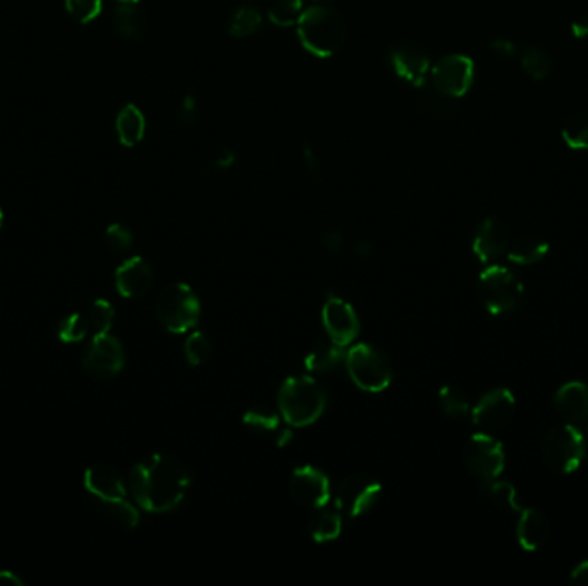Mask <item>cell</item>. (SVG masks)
Listing matches in <instances>:
<instances>
[{
	"mask_svg": "<svg viewBox=\"0 0 588 586\" xmlns=\"http://www.w3.org/2000/svg\"><path fill=\"white\" fill-rule=\"evenodd\" d=\"M587 456V438L573 423H559L542 440V459L557 475L580 468Z\"/></svg>",
	"mask_w": 588,
	"mask_h": 586,
	"instance_id": "5b68a950",
	"label": "cell"
},
{
	"mask_svg": "<svg viewBox=\"0 0 588 586\" xmlns=\"http://www.w3.org/2000/svg\"><path fill=\"white\" fill-rule=\"evenodd\" d=\"M2 222H4V212H2V208H0V227H2Z\"/></svg>",
	"mask_w": 588,
	"mask_h": 586,
	"instance_id": "f907efd6",
	"label": "cell"
},
{
	"mask_svg": "<svg viewBox=\"0 0 588 586\" xmlns=\"http://www.w3.org/2000/svg\"><path fill=\"white\" fill-rule=\"evenodd\" d=\"M179 119L181 122H195V119L198 118V101H195V97L191 95H186L185 99L181 101V105H179Z\"/></svg>",
	"mask_w": 588,
	"mask_h": 586,
	"instance_id": "f35d334b",
	"label": "cell"
},
{
	"mask_svg": "<svg viewBox=\"0 0 588 586\" xmlns=\"http://www.w3.org/2000/svg\"><path fill=\"white\" fill-rule=\"evenodd\" d=\"M492 51L496 52L497 55L505 57V59H511L518 53V47L515 42L507 40V38H497L492 42Z\"/></svg>",
	"mask_w": 588,
	"mask_h": 586,
	"instance_id": "ab89813d",
	"label": "cell"
},
{
	"mask_svg": "<svg viewBox=\"0 0 588 586\" xmlns=\"http://www.w3.org/2000/svg\"><path fill=\"white\" fill-rule=\"evenodd\" d=\"M555 409L573 425L588 421V386L582 380H570L554 394Z\"/></svg>",
	"mask_w": 588,
	"mask_h": 586,
	"instance_id": "ac0fdd59",
	"label": "cell"
},
{
	"mask_svg": "<svg viewBox=\"0 0 588 586\" xmlns=\"http://www.w3.org/2000/svg\"><path fill=\"white\" fill-rule=\"evenodd\" d=\"M0 585H23V580L16 572L11 571H0Z\"/></svg>",
	"mask_w": 588,
	"mask_h": 586,
	"instance_id": "f6af8a7d",
	"label": "cell"
},
{
	"mask_svg": "<svg viewBox=\"0 0 588 586\" xmlns=\"http://www.w3.org/2000/svg\"><path fill=\"white\" fill-rule=\"evenodd\" d=\"M381 495H382V486L377 480L365 475L348 476L337 488V511L350 518H358L369 513L371 507H375Z\"/></svg>",
	"mask_w": 588,
	"mask_h": 586,
	"instance_id": "30bf717a",
	"label": "cell"
},
{
	"mask_svg": "<svg viewBox=\"0 0 588 586\" xmlns=\"http://www.w3.org/2000/svg\"><path fill=\"white\" fill-rule=\"evenodd\" d=\"M342 235H339V233H329V235H323V246L329 250V252L333 253H337L341 252V248H342Z\"/></svg>",
	"mask_w": 588,
	"mask_h": 586,
	"instance_id": "b9f144b4",
	"label": "cell"
},
{
	"mask_svg": "<svg viewBox=\"0 0 588 586\" xmlns=\"http://www.w3.org/2000/svg\"><path fill=\"white\" fill-rule=\"evenodd\" d=\"M516 411V399L506 387H496L486 392L471 409L473 425L480 432L494 434L513 419Z\"/></svg>",
	"mask_w": 588,
	"mask_h": 586,
	"instance_id": "9c48e42d",
	"label": "cell"
},
{
	"mask_svg": "<svg viewBox=\"0 0 588 586\" xmlns=\"http://www.w3.org/2000/svg\"><path fill=\"white\" fill-rule=\"evenodd\" d=\"M90 332L92 331H90L88 319L82 313H71L68 317H64L59 325V339L68 344L82 342Z\"/></svg>",
	"mask_w": 588,
	"mask_h": 586,
	"instance_id": "836d02e7",
	"label": "cell"
},
{
	"mask_svg": "<svg viewBox=\"0 0 588 586\" xmlns=\"http://www.w3.org/2000/svg\"><path fill=\"white\" fill-rule=\"evenodd\" d=\"M155 310L157 317L169 332L183 334L198 323L202 306L189 285L178 283L169 285L160 293Z\"/></svg>",
	"mask_w": 588,
	"mask_h": 586,
	"instance_id": "8992f818",
	"label": "cell"
},
{
	"mask_svg": "<svg viewBox=\"0 0 588 586\" xmlns=\"http://www.w3.org/2000/svg\"><path fill=\"white\" fill-rule=\"evenodd\" d=\"M439 402H440L442 411L448 417L461 418V417L470 413V401L465 396V392L461 389H458V387H442L440 392H439Z\"/></svg>",
	"mask_w": 588,
	"mask_h": 586,
	"instance_id": "4dcf8cb0",
	"label": "cell"
},
{
	"mask_svg": "<svg viewBox=\"0 0 588 586\" xmlns=\"http://www.w3.org/2000/svg\"><path fill=\"white\" fill-rule=\"evenodd\" d=\"M86 490L97 497V501H119L126 499V486L118 469L107 465H95L84 473Z\"/></svg>",
	"mask_w": 588,
	"mask_h": 586,
	"instance_id": "ffe728a7",
	"label": "cell"
},
{
	"mask_svg": "<svg viewBox=\"0 0 588 586\" xmlns=\"http://www.w3.org/2000/svg\"><path fill=\"white\" fill-rule=\"evenodd\" d=\"M66 11L74 21L86 24L101 14V0H66Z\"/></svg>",
	"mask_w": 588,
	"mask_h": 586,
	"instance_id": "8d00e7d4",
	"label": "cell"
},
{
	"mask_svg": "<svg viewBox=\"0 0 588 586\" xmlns=\"http://www.w3.org/2000/svg\"><path fill=\"white\" fill-rule=\"evenodd\" d=\"M105 241L112 252H128L133 246V233L122 224H112L105 231Z\"/></svg>",
	"mask_w": 588,
	"mask_h": 586,
	"instance_id": "74e56055",
	"label": "cell"
},
{
	"mask_svg": "<svg viewBox=\"0 0 588 586\" xmlns=\"http://www.w3.org/2000/svg\"><path fill=\"white\" fill-rule=\"evenodd\" d=\"M99 503H101L103 513L109 518H114L122 526L135 528L136 524H138L140 514H138L135 505L128 503L126 499H119V501H99Z\"/></svg>",
	"mask_w": 588,
	"mask_h": 586,
	"instance_id": "e575fe53",
	"label": "cell"
},
{
	"mask_svg": "<svg viewBox=\"0 0 588 586\" xmlns=\"http://www.w3.org/2000/svg\"><path fill=\"white\" fill-rule=\"evenodd\" d=\"M304 0H270V21L277 26H293L302 17Z\"/></svg>",
	"mask_w": 588,
	"mask_h": 586,
	"instance_id": "f1b7e54d",
	"label": "cell"
},
{
	"mask_svg": "<svg viewBox=\"0 0 588 586\" xmlns=\"http://www.w3.org/2000/svg\"><path fill=\"white\" fill-rule=\"evenodd\" d=\"M465 463L482 482L499 478L506 466L505 446L492 434L478 432L465 447Z\"/></svg>",
	"mask_w": 588,
	"mask_h": 586,
	"instance_id": "ba28073f",
	"label": "cell"
},
{
	"mask_svg": "<svg viewBox=\"0 0 588 586\" xmlns=\"http://www.w3.org/2000/svg\"><path fill=\"white\" fill-rule=\"evenodd\" d=\"M262 28V14L253 5H241L229 21V34L235 38H248Z\"/></svg>",
	"mask_w": 588,
	"mask_h": 586,
	"instance_id": "4316f807",
	"label": "cell"
},
{
	"mask_svg": "<svg viewBox=\"0 0 588 586\" xmlns=\"http://www.w3.org/2000/svg\"><path fill=\"white\" fill-rule=\"evenodd\" d=\"M191 484L188 469L174 457L155 454L138 463L130 478L136 503L150 513H168L185 499Z\"/></svg>",
	"mask_w": 588,
	"mask_h": 586,
	"instance_id": "6da1fadb",
	"label": "cell"
},
{
	"mask_svg": "<svg viewBox=\"0 0 588 586\" xmlns=\"http://www.w3.org/2000/svg\"><path fill=\"white\" fill-rule=\"evenodd\" d=\"M296 26L303 47L322 59L336 55L348 36L344 17L323 4L304 9Z\"/></svg>",
	"mask_w": 588,
	"mask_h": 586,
	"instance_id": "7a4b0ae2",
	"label": "cell"
},
{
	"mask_svg": "<svg viewBox=\"0 0 588 586\" xmlns=\"http://www.w3.org/2000/svg\"><path fill=\"white\" fill-rule=\"evenodd\" d=\"M430 74H432V84L438 93L444 97L459 99L468 93L473 84L475 66L470 57L456 53L440 59L438 64L432 67Z\"/></svg>",
	"mask_w": 588,
	"mask_h": 586,
	"instance_id": "8fae6325",
	"label": "cell"
},
{
	"mask_svg": "<svg viewBox=\"0 0 588 586\" xmlns=\"http://www.w3.org/2000/svg\"><path fill=\"white\" fill-rule=\"evenodd\" d=\"M549 243L538 235H523L507 250V260L515 265L528 267L542 262L549 253Z\"/></svg>",
	"mask_w": 588,
	"mask_h": 586,
	"instance_id": "603a6c76",
	"label": "cell"
},
{
	"mask_svg": "<svg viewBox=\"0 0 588 586\" xmlns=\"http://www.w3.org/2000/svg\"><path fill=\"white\" fill-rule=\"evenodd\" d=\"M346 367L354 384L369 392H381L392 380L390 360L370 344H356L346 352Z\"/></svg>",
	"mask_w": 588,
	"mask_h": 586,
	"instance_id": "52a82bcc",
	"label": "cell"
},
{
	"mask_svg": "<svg viewBox=\"0 0 588 586\" xmlns=\"http://www.w3.org/2000/svg\"><path fill=\"white\" fill-rule=\"evenodd\" d=\"M342 348L344 346L337 344L333 339L320 341L304 358V367L312 373H329L346 360V352Z\"/></svg>",
	"mask_w": 588,
	"mask_h": 586,
	"instance_id": "7402d4cb",
	"label": "cell"
},
{
	"mask_svg": "<svg viewBox=\"0 0 588 586\" xmlns=\"http://www.w3.org/2000/svg\"><path fill=\"white\" fill-rule=\"evenodd\" d=\"M289 488L293 497L306 507L319 509L331 499L329 478L313 466H300L294 469Z\"/></svg>",
	"mask_w": 588,
	"mask_h": 586,
	"instance_id": "9a60e30c",
	"label": "cell"
},
{
	"mask_svg": "<svg viewBox=\"0 0 588 586\" xmlns=\"http://www.w3.org/2000/svg\"><path fill=\"white\" fill-rule=\"evenodd\" d=\"M587 436H588V425H587Z\"/></svg>",
	"mask_w": 588,
	"mask_h": 586,
	"instance_id": "816d5d0a",
	"label": "cell"
},
{
	"mask_svg": "<svg viewBox=\"0 0 588 586\" xmlns=\"http://www.w3.org/2000/svg\"><path fill=\"white\" fill-rule=\"evenodd\" d=\"M119 141L124 147H136L145 136V116L143 112L133 105H126L116 119Z\"/></svg>",
	"mask_w": 588,
	"mask_h": 586,
	"instance_id": "cb8c5ba5",
	"label": "cell"
},
{
	"mask_svg": "<svg viewBox=\"0 0 588 586\" xmlns=\"http://www.w3.org/2000/svg\"><path fill=\"white\" fill-rule=\"evenodd\" d=\"M279 408L287 425L306 427L325 411L327 394L313 379L293 377L279 390Z\"/></svg>",
	"mask_w": 588,
	"mask_h": 586,
	"instance_id": "3957f363",
	"label": "cell"
},
{
	"mask_svg": "<svg viewBox=\"0 0 588 586\" xmlns=\"http://www.w3.org/2000/svg\"><path fill=\"white\" fill-rule=\"evenodd\" d=\"M341 528H342V521H341L339 513L325 509V505L319 507L308 523L310 535L313 536V540L320 543L336 540L341 533Z\"/></svg>",
	"mask_w": 588,
	"mask_h": 586,
	"instance_id": "484cf974",
	"label": "cell"
},
{
	"mask_svg": "<svg viewBox=\"0 0 588 586\" xmlns=\"http://www.w3.org/2000/svg\"><path fill=\"white\" fill-rule=\"evenodd\" d=\"M370 253H371V250H370L369 243H360L358 246H356V255L358 256H369Z\"/></svg>",
	"mask_w": 588,
	"mask_h": 586,
	"instance_id": "7dc6e473",
	"label": "cell"
},
{
	"mask_svg": "<svg viewBox=\"0 0 588 586\" xmlns=\"http://www.w3.org/2000/svg\"><path fill=\"white\" fill-rule=\"evenodd\" d=\"M114 28L122 38L136 40L147 32V23L136 4H120L114 11Z\"/></svg>",
	"mask_w": 588,
	"mask_h": 586,
	"instance_id": "d4e9b609",
	"label": "cell"
},
{
	"mask_svg": "<svg viewBox=\"0 0 588 586\" xmlns=\"http://www.w3.org/2000/svg\"><path fill=\"white\" fill-rule=\"evenodd\" d=\"M521 66L525 69V72L534 78V80H544L549 76L551 69H553V62L549 59V55L538 47H528L521 52Z\"/></svg>",
	"mask_w": 588,
	"mask_h": 586,
	"instance_id": "1f68e13d",
	"label": "cell"
},
{
	"mask_svg": "<svg viewBox=\"0 0 588 586\" xmlns=\"http://www.w3.org/2000/svg\"><path fill=\"white\" fill-rule=\"evenodd\" d=\"M303 159H304V162H306V166L310 168H315V166H317V162H315V153H313V150H312V147L310 145H303Z\"/></svg>",
	"mask_w": 588,
	"mask_h": 586,
	"instance_id": "bcb514c9",
	"label": "cell"
},
{
	"mask_svg": "<svg viewBox=\"0 0 588 586\" xmlns=\"http://www.w3.org/2000/svg\"><path fill=\"white\" fill-rule=\"evenodd\" d=\"M322 320L329 337L341 346L352 344L360 334V320L353 306L337 296L327 298L322 310Z\"/></svg>",
	"mask_w": 588,
	"mask_h": 586,
	"instance_id": "5bb4252c",
	"label": "cell"
},
{
	"mask_svg": "<svg viewBox=\"0 0 588 586\" xmlns=\"http://www.w3.org/2000/svg\"><path fill=\"white\" fill-rule=\"evenodd\" d=\"M573 583H580V585H588V559L582 561L580 564H576L573 568L572 574H570Z\"/></svg>",
	"mask_w": 588,
	"mask_h": 586,
	"instance_id": "60d3db41",
	"label": "cell"
},
{
	"mask_svg": "<svg viewBox=\"0 0 588 586\" xmlns=\"http://www.w3.org/2000/svg\"><path fill=\"white\" fill-rule=\"evenodd\" d=\"M482 490L497 507H503L506 511L520 513L521 505L518 504V494H516V488L511 484L503 482L499 478H494V480L482 482Z\"/></svg>",
	"mask_w": 588,
	"mask_h": 586,
	"instance_id": "83f0119b",
	"label": "cell"
},
{
	"mask_svg": "<svg viewBox=\"0 0 588 586\" xmlns=\"http://www.w3.org/2000/svg\"><path fill=\"white\" fill-rule=\"evenodd\" d=\"M120 4H136V2H140V0H119Z\"/></svg>",
	"mask_w": 588,
	"mask_h": 586,
	"instance_id": "c3c4849f",
	"label": "cell"
},
{
	"mask_svg": "<svg viewBox=\"0 0 588 586\" xmlns=\"http://www.w3.org/2000/svg\"><path fill=\"white\" fill-rule=\"evenodd\" d=\"M563 138L573 150H588V110L578 112L566 120Z\"/></svg>",
	"mask_w": 588,
	"mask_h": 586,
	"instance_id": "f546056e",
	"label": "cell"
},
{
	"mask_svg": "<svg viewBox=\"0 0 588 586\" xmlns=\"http://www.w3.org/2000/svg\"><path fill=\"white\" fill-rule=\"evenodd\" d=\"M126 356L118 337L109 334L93 335L83 356V367L92 377L109 379L118 375L124 367Z\"/></svg>",
	"mask_w": 588,
	"mask_h": 586,
	"instance_id": "7c38bea8",
	"label": "cell"
},
{
	"mask_svg": "<svg viewBox=\"0 0 588 586\" xmlns=\"http://www.w3.org/2000/svg\"><path fill=\"white\" fill-rule=\"evenodd\" d=\"M185 354L189 365L198 367L205 363L212 354V344H210L208 337L203 332H193L186 339Z\"/></svg>",
	"mask_w": 588,
	"mask_h": 586,
	"instance_id": "d590c367",
	"label": "cell"
},
{
	"mask_svg": "<svg viewBox=\"0 0 588 586\" xmlns=\"http://www.w3.org/2000/svg\"><path fill=\"white\" fill-rule=\"evenodd\" d=\"M573 34L578 38H588V14L573 23Z\"/></svg>",
	"mask_w": 588,
	"mask_h": 586,
	"instance_id": "ee69618b",
	"label": "cell"
},
{
	"mask_svg": "<svg viewBox=\"0 0 588 586\" xmlns=\"http://www.w3.org/2000/svg\"><path fill=\"white\" fill-rule=\"evenodd\" d=\"M243 421L253 434L269 437L277 447H286L287 444L293 440V432L287 428L286 425H283V421L275 413H272L269 409L253 408L245 413Z\"/></svg>",
	"mask_w": 588,
	"mask_h": 586,
	"instance_id": "44dd1931",
	"label": "cell"
},
{
	"mask_svg": "<svg viewBox=\"0 0 588 586\" xmlns=\"http://www.w3.org/2000/svg\"><path fill=\"white\" fill-rule=\"evenodd\" d=\"M551 535V524L544 513L534 507L521 509L516 521V540L523 551L535 552L545 545Z\"/></svg>",
	"mask_w": 588,
	"mask_h": 586,
	"instance_id": "d6986e66",
	"label": "cell"
},
{
	"mask_svg": "<svg viewBox=\"0 0 588 586\" xmlns=\"http://www.w3.org/2000/svg\"><path fill=\"white\" fill-rule=\"evenodd\" d=\"M236 160H237V157H236L235 151L227 149V150L220 151L219 157L216 159V166L219 168H233L236 164Z\"/></svg>",
	"mask_w": 588,
	"mask_h": 586,
	"instance_id": "7bdbcfd3",
	"label": "cell"
},
{
	"mask_svg": "<svg viewBox=\"0 0 588 586\" xmlns=\"http://www.w3.org/2000/svg\"><path fill=\"white\" fill-rule=\"evenodd\" d=\"M478 300L490 315L501 317L515 312L523 300V283L520 277L499 264H492L480 274L477 283Z\"/></svg>",
	"mask_w": 588,
	"mask_h": 586,
	"instance_id": "277c9868",
	"label": "cell"
},
{
	"mask_svg": "<svg viewBox=\"0 0 588 586\" xmlns=\"http://www.w3.org/2000/svg\"><path fill=\"white\" fill-rule=\"evenodd\" d=\"M390 66L396 74L417 88L427 83L430 72V61L425 53L413 47H396L389 52Z\"/></svg>",
	"mask_w": 588,
	"mask_h": 586,
	"instance_id": "e0dca14e",
	"label": "cell"
},
{
	"mask_svg": "<svg viewBox=\"0 0 588 586\" xmlns=\"http://www.w3.org/2000/svg\"><path fill=\"white\" fill-rule=\"evenodd\" d=\"M509 231L497 217L484 218L473 235V253L484 264H497L509 250Z\"/></svg>",
	"mask_w": 588,
	"mask_h": 586,
	"instance_id": "4fadbf2b",
	"label": "cell"
},
{
	"mask_svg": "<svg viewBox=\"0 0 588 586\" xmlns=\"http://www.w3.org/2000/svg\"><path fill=\"white\" fill-rule=\"evenodd\" d=\"M320 4H331V2H336V0H317Z\"/></svg>",
	"mask_w": 588,
	"mask_h": 586,
	"instance_id": "681fc988",
	"label": "cell"
},
{
	"mask_svg": "<svg viewBox=\"0 0 588 586\" xmlns=\"http://www.w3.org/2000/svg\"><path fill=\"white\" fill-rule=\"evenodd\" d=\"M153 272L147 260L133 256L119 265L116 270V287L124 298H140L150 291Z\"/></svg>",
	"mask_w": 588,
	"mask_h": 586,
	"instance_id": "2e32d148",
	"label": "cell"
},
{
	"mask_svg": "<svg viewBox=\"0 0 588 586\" xmlns=\"http://www.w3.org/2000/svg\"><path fill=\"white\" fill-rule=\"evenodd\" d=\"M116 312L114 306L107 300H97L92 304L90 313H88V323H90V331L93 335L107 334L111 331V325L114 322Z\"/></svg>",
	"mask_w": 588,
	"mask_h": 586,
	"instance_id": "d6a6232c",
	"label": "cell"
}]
</instances>
